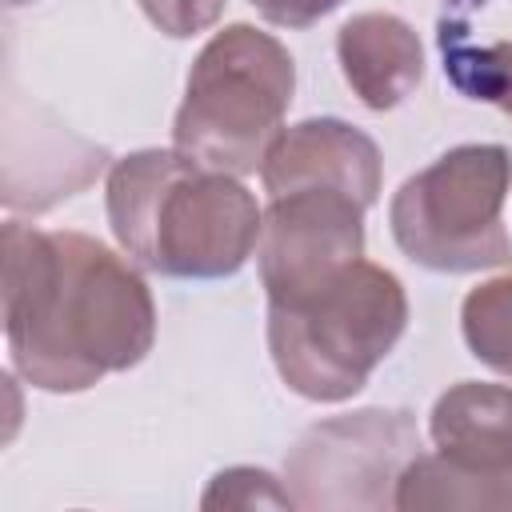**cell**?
Listing matches in <instances>:
<instances>
[{
    "label": "cell",
    "mask_w": 512,
    "mask_h": 512,
    "mask_svg": "<svg viewBox=\"0 0 512 512\" xmlns=\"http://www.w3.org/2000/svg\"><path fill=\"white\" fill-rule=\"evenodd\" d=\"M380 176L384 164L376 140L336 116H316L284 128L260 164L268 200L300 188H336L372 208L380 196Z\"/></svg>",
    "instance_id": "8"
},
{
    "label": "cell",
    "mask_w": 512,
    "mask_h": 512,
    "mask_svg": "<svg viewBox=\"0 0 512 512\" xmlns=\"http://www.w3.org/2000/svg\"><path fill=\"white\" fill-rule=\"evenodd\" d=\"M408 328L404 284L372 264L352 260L320 288L268 304V352L280 380L316 404L356 396L376 364Z\"/></svg>",
    "instance_id": "3"
},
{
    "label": "cell",
    "mask_w": 512,
    "mask_h": 512,
    "mask_svg": "<svg viewBox=\"0 0 512 512\" xmlns=\"http://www.w3.org/2000/svg\"><path fill=\"white\" fill-rule=\"evenodd\" d=\"M8 8H20V4H32V0H4Z\"/></svg>",
    "instance_id": "17"
},
{
    "label": "cell",
    "mask_w": 512,
    "mask_h": 512,
    "mask_svg": "<svg viewBox=\"0 0 512 512\" xmlns=\"http://www.w3.org/2000/svg\"><path fill=\"white\" fill-rule=\"evenodd\" d=\"M460 332L480 364L500 376H512V272L492 276L464 296Z\"/></svg>",
    "instance_id": "13"
},
{
    "label": "cell",
    "mask_w": 512,
    "mask_h": 512,
    "mask_svg": "<svg viewBox=\"0 0 512 512\" xmlns=\"http://www.w3.org/2000/svg\"><path fill=\"white\" fill-rule=\"evenodd\" d=\"M512 188V152L504 144H460L408 176L388 224L396 248L432 272H484L512 264L504 204Z\"/></svg>",
    "instance_id": "5"
},
{
    "label": "cell",
    "mask_w": 512,
    "mask_h": 512,
    "mask_svg": "<svg viewBox=\"0 0 512 512\" xmlns=\"http://www.w3.org/2000/svg\"><path fill=\"white\" fill-rule=\"evenodd\" d=\"M108 224L124 256L156 276L220 280L248 264L264 212L240 176L176 148H140L108 172Z\"/></svg>",
    "instance_id": "2"
},
{
    "label": "cell",
    "mask_w": 512,
    "mask_h": 512,
    "mask_svg": "<svg viewBox=\"0 0 512 512\" xmlns=\"http://www.w3.org/2000/svg\"><path fill=\"white\" fill-rule=\"evenodd\" d=\"M200 508H232V512H252V508H296L288 484H280L264 468H224L212 476V484L200 496Z\"/></svg>",
    "instance_id": "14"
},
{
    "label": "cell",
    "mask_w": 512,
    "mask_h": 512,
    "mask_svg": "<svg viewBox=\"0 0 512 512\" xmlns=\"http://www.w3.org/2000/svg\"><path fill=\"white\" fill-rule=\"evenodd\" d=\"M296 92L288 48L252 28L228 24L192 60L184 100L172 120V148L188 160L248 176L260 172Z\"/></svg>",
    "instance_id": "4"
},
{
    "label": "cell",
    "mask_w": 512,
    "mask_h": 512,
    "mask_svg": "<svg viewBox=\"0 0 512 512\" xmlns=\"http://www.w3.org/2000/svg\"><path fill=\"white\" fill-rule=\"evenodd\" d=\"M336 60L364 108L404 104L424 76V48L408 20L392 12H356L336 32Z\"/></svg>",
    "instance_id": "9"
},
{
    "label": "cell",
    "mask_w": 512,
    "mask_h": 512,
    "mask_svg": "<svg viewBox=\"0 0 512 512\" xmlns=\"http://www.w3.org/2000/svg\"><path fill=\"white\" fill-rule=\"evenodd\" d=\"M140 8L164 36L184 40L212 28L224 12V0H140Z\"/></svg>",
    "instance_id": "15"
},
{
    "label": "cell",
    "mask_w": 512,
    "mask_h": 512,
    "mask_svg": "<svg viewBox=\"0 0 512 512\" xmlns=\"http://www.w3.org/2000/svg\"><path fill=\"white\" fill-rule=\"evenodd\" d=\"M364 256V204L336 188L272 196L260 224L256 264L268 304H288Z\"/></svg>",
    "instance_id": "7"
},
{
    "label": "cell",
    "mask_w": 512,
    "mask_h": 512,
    "mask_svg": "<svg viewBox=\"0 0 512 512\" xmlns=\"http://www.w3.org/2000/svg\"><path fill=\"white\" fill-rule=\"evenodd\" d=\"M256 12L268 20V24H280V28H312L320 16L336 12L344 0H252Z\"/></svg>",
    "instance_id": "16"
},
{
    "label": "cell",
    "mask_w": 512,
    "mask_h": 512,
    "mask_svg": "<svg viewBox=\"0 0 512 512\" xmlns=\"http://www.w3.org/2000/svg\"><path fill=\"white\" fill-rule=\"evenodd\" d=\"M4 340L40 392H84L156 344V304L132 256L84 232L4 220Z\"/></svg>",
    "instance_id": "1"
},
{
    "label": "cell",
    "mask_w": 512,
    "mask_h": 512,
    "mask_svg": "<svg viewBox=\"0 0 512 512\" xmlns=\"http://www.w3.org/2000/svg\"><path fill=\"white\" fill-rule=\"evenodd\" d=\"M400 512L464 508V512H512V468H484L444 452H420L396 484Z\"/></svg>",
    "instance_id": "11"
},
{
    "label": "cell",
    "mask_w": 512,
    "mask_h": 512,
    "mask_svg": "<svg viewBox=\"0 0 512 512\" xmlns=\"http://www.w3.org/2000/svg\"><path fill=\"white\" fill-rule=\"evenodd\" d=\"M428 436L444 456L512 468V388L480 380L452 384L428 412Z\"/></svg>",
    "instance_id": "10"
},
{
    "label": "cell",
    "mask_w": 512,
    "mask_h": 512,
    "mask_svg": "<svg viewBox=\"0 0 512 512\" xmlns=\"http://www.w3.org/2000/svg\"><path fill=\"white\" fill-rule=\"evenodd\" d=\"M440 56H444V76L468 100L496 104L500 112L512 116V40L472 44L468 28L444 16L440 20Z\"/></svg>",
    "instance_id": "12"
},
{
    "label": "cell",
    "mask_w": 512,
    "mask_h": 512,
    "mask_svg": "<svg viewBox=\"0 0 512 512\" xmlns=\"http://www.w3.org/2000/svg\"><path fill=\"white\" fill-rule=\"evenodd\" d=\"M420 456V428L400 408H360L312 424L284 456V484L304 512L396 508V484Z\"/></svg>",
    "instance_id": "6"
}]
</instances>
